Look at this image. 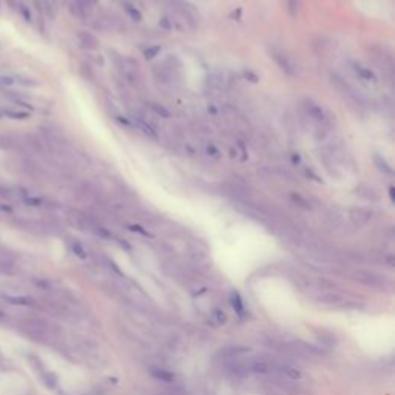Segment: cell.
I'll list each match as a JSON object with an SVG mask.
<instances>
[{
	"label": "cell",
	"instance_id": "9c48e42d",
	"mask_svg": "<svg viewBox=\"0 0 395 395\" xmlns=\"http://www.w3.org/2000/svg\"><path fill=\"white\" fill-rule=\"evenodd\" d=\"M135 123L138 125V128L141 130V131H144L145 135L147 136H150V138H153V139H156L158 138V133H156V130L150 125V123H147L145 120H142V119H136L135 120Z\"/></svg>",
	"mask_w": 395,
	"mask_h": 395
},
{
	"label": "cell",
	"instance_id": "5bb4252c",
	"mask_svg": "<svg viewBox=\"0 0 395 395\" xmlns=\"http://www.w3.org/2000/svg\"><path fill=\"white\" fill-rule=\"evenodd\" d=\"M153 375H155L156 378H161L162 381H167V383H169V381H173V378H175L172 373H167L165 370H158V369L153 370Z\"/></svg>",
	"mask_w": 395,
	"mask_h": 395
},
{
	"label": "cell",
	"instance_id": "8fae6325",
	"mask_svg": "<svg viewBox=\"0 0 395 395\" xmlns=\"http://www.w3.org/2000/svg\"><path fill=\"white\" fill-rule=\"evenodd\" d=\"M71 250H73L79 258H82V259H85V258H87V250H85V247L82 245L80 242H77V241H73V242H71Z\"/></svg>",
	"mask_w": 395,
	"mask_h": 395
},
{
	"label": "cell",
	"instance_id": "6da1fadb",
	"mask_svg": "<svg viewBox=\"0 0 395 395\" xmlns=\"http://www.w3.org/2000/svg\"><path fill=\"white\" fill-rule=\"evenodd\" d=\"M0 298L7 304L16 307H34L37 306L36 297L28 290L16 283H4L0 284Z\"/></svg>",
	"mask_w": 395,
	"mask_h": 395
},
{
	"label": "cell",
	"instance_id": "44dd1931",
	"mask_svg": "<svg viewBox=\"0 0 395 395\" xmlns=\"http://www.w3.org/2000/svg\"><path fill=\"white\" fill-rule=\"evenodd\" d=\"M283 372H284V373H287V375H289L290 378H294V380L300 378V372H297L295 369H290V367H283Z\"/></svg>",
	"mask_w": 395,
	"mask_h": 395
},
{
	"label": "cell",
	"instance_id": "d4e9b609",
	"mask_svg": "<svg viewBox=\"0 0 395 395\" xmlns=\"http://www.w3.org/2000/svg\"><path fill=\"white\" fill-rule=\"evenodd\" d=\"M389 192H390V198H392V201H393V189H392V187H390V190H389Z\"/></svg>",
	"mask_w": 395,
	"mask_h": 395
},
{
	"label": "cell",
	"instance_id": "d6986e66",
	"mask_svg": "<svg viewBox=\"0 0 395 395\" xmlns=\"http://www.w3.org/2000/svg\"><path fill=\"white\" fill-rule=\"evenodd\" d=\"M205 149H207V153H209L212 158H215V159H219V155H221V153H219V150L215 147L213 144H207V147H205Z\"/></svg>",
	"mask_w": 395,
	"mask_h": 395
},
{
	"label": "cell",
	"instance_id": "5b68a950",
	"mask_svg": "<svg viewBox=\"0 0 395 395\" xmlns=\"http://www.w3.org/2000/svg\"><path fill=\"white\" fill-rule=\"evenodd\" d=\"M270 54H272V59L277 62L278 67H280L286 74H290V76H292V74L295 73L292 62H290V59H289L283 51H280V50H272V51H270Z\"/></svg>",
	"mask_w": 395,
	"mask_h": 395
},
{
	"label": "cell",
	"instance_id": "52a82bcc",
	"mask_svg": "<svg viewBox=\"0 0 395 395\" xmlns=\"http://www.w3.org/2000/svg\"><path fill=\"white\" fill-rule=\"evenodd\" d=\"M352 70L355 71V74L361 79V80H366V82H372V84H377V76L373 74V71L370 68H366L363 67L361 64H353L352 65Z\"/></svg>",
	"mask_w": 395,
	"mask_h": 395
},
{
	"label": "cell",
	"instance_id": "2e32d148",
	"mask_svg": "<svg viewBox=\"0 0 395 395\" xmlns=\"http://www.w3.org/2000/svg\"><path fill=\"white\" fill-rule=\"evenodd\" d=\"M290 198H292L300 207H303V209H309V202H307V199H304L300 193H292V195H290Z\"/></svg>",
	"mask_w": 395,
	"mask_h": 395
},
{
	"label": "cell",
	"instance_id": "7402d4cb",
	"mask_svg": "<svg viewBox=\"0 0 395 395\" xmlns=\"http://www.w3.org/2000/svg\"><path fill=\"white\" fill-rule=\"evenodd\" d=\"M159 24H161V25H162V27H164L165 30H170V28H172V25L169 24V19H167V17H164V19L161 20V22H159Z\"/></svg>",
	"mask_w": 395,
	"mask_h": 395
},
{
	"label": "cell",
	"instance_id": "9a60e30c",
	"mask_svg": "<svg viewBox=\"0 0 395 395\" xmlns=\"http://www.w3.org/2000/svg\"><path fill=\"white\" fill-rule=\"evenodd\" d=\"M287 8L292 17H297L298 8H300V0H287Z\"/></svg>",
	"mask_w": 395,
	"mask_h": 395
},
{
	"label": "cell",
	"instance_id": "4fadbf2b",
	"mask_svg": "<svg viewBox=\"0 0 395 395\" xmlns=\"http://www.w3.org/2000/svg\"><path fill=\"white\" fill-rule=\"evenodd\" d=\"M123 8H125L127 14H128L133 20H136V22H139V20L142 19V14H141L139 10H136V7H133V5H130V4H125V5H123Z\"/></svg>",
	"mask_w": 395,
	"mask_h": 395
},
{
	"label": "cell",
	"instance_id": "30bf717a",
	"mask_svg": "<svg viewBox=\"0 0 395 395\" xmlns=\"http://www.w3.org/2000/svg\"><path fill=\"white\" fill-rule=\"evenodd\" d=\"M4 114H7V116L11 117V119H27V117L30 116L28 111L19 110V108H5V110H4Z\"/></svg>",
	"mask_w": 395,
	"mask_h": 395
},
{
	"label": "cell",
	"instance_id": "7c38bea8",
	"mask_svg": "<svg viewBox=\"0 0 395 395\" xmlns=\"http://www.w3.org/2000/svg\"><path fill=\"white\" fill-rule=\"evenodd\" d=\"M152 110H153L158 116H161V117H164V119H169V117H170V111L165 108L164 105H161V103H152Z\"/></svg>",
	"mask_w": 395,
	"mask_h": 395
},
{
	"label": "cell",
	"instance_id": "8992f818",
	"mask_svg": "<svg viewBox=\"0 0 395 395\" xmlns=\"http://www.w3.org/2000/svg\"><path fill=\"white\" fill-rule=\"evenodd\" d=\"M77 39H79V44L82 48H87V50H96L99 47V40L94 34H91L90 31H79L77 33Z\"/></svg>",
	"mask_w": 395,
	"mask_h": 395
},
{
	"label": "cell",
	"instance_id": "ffe728a7",
	"mask_svg": "<svg viewBox=\"0 0 395 395\" xmlns=\"http://www.w3.org/2000/svg\"><path fill=\"white\" fill-rule=\"evenodd\" d=\"M0 84L7 85V87H13V85H16V79L13 76H2L0 77Z\"/></svg>",
	"mask_w": 395,
	"mask_h": 395
},
{
	"label": "cell",
	"instance_id": "e0dca14e",
	"mask_svg": "<svg viewBox=\"0 0 395 395\" xmlns=\"http://www.w3.org/2000/svg\"><path fill=\"white\" fill-rule=\"evenodd\" d=\"M159 51H161V47H159V45H155V47H150V48L145 50L144 56H145V59H153L155 56L159 54Z\"/></svg>",
	"mask_w": 395,
	"mask_h": 395
},
{
	"label": "cell",
	"instance_id": "ba28073f",
	"mask_svg": "<svg viewBox=\"0 0 395 395\" xmlns=\"http://www.w3.org/2000/svg\"><path fill=\"white\" fill-rule=\"evenodd\" d=\"M373 162H375V167L383 173V175H393V170L390 167V164L380 155H373Z\"/></svg>",
	"mask_w": 395,
	"mask_h": 395
},
{
	"label": "cell",
	"instance_id": "ac0fdd59",
	"mask_svg": "<svg viewBox=\"0 0 395 395\" xmlns=\"http://www.w3.org/2000/svg\"><path fill=\"white\" fill-rule=\"evenodd\" d=\"M232 304H233V307L236 306V310H238V314H239V315L242 317V314H244V312H242L244 306H242V303H241V300H239V297H238L236 294H233V295H232Z\"/></svg>",
	"mask_w": 395,
	"mask_h": 395
},
{
	"label": "cell",
	"instance_id": "3957f363",
	"mask_svg": "<svg viewBox=\"0 0 395 395\" xmlns=\"http://www.w3.org/2000/svg\"><path fill=\"white\" fill-rule=\"evenodd\" d=\"M304 114L307 119L310 120H314L317 125H326L327 127V114L326 111L318 105V103H315L314 100H304Z\"/></svg>",
	"mask_w": 395,
	"mask_h": 395
},
{
	"label": "cell",
	"instance_id": "277c9868",
	"mask_svg": "<svg viewBox=\"0 0 395 395\" xmlns=\"http://www.w3.org/2000/svg\"><path fill=\"white\" fill-rule=\"evenodd\" d=\"M17 266V259L8 248L0 247V274H13Z\"/></svg>",
	"mask_w": 395,
	"mask_h": 395
},
{
	"label": "cell",
	"instance_id": "603a6c76",
	"mask_svg": "<svg viewBox=\"0 0 395 395\" xmlns=\"http://www.w3.org/2000/svg\"><path fill=\"white\" fill-rule=\"evenodd\" d=\"M306 175H307V176H312V178H314V181H318V182L321 181V179L318 178V175H315V173L312 172L310 169H307V170H306Z\"/></svg>",
	"mask_w": 395,
	"mask_h": 395
},
{
	"label": "cell",
	"instance_id": "cb8c5ba5",
	"mask_svg": "<svg viewBox=\"0 0 395 395\" xmlns=\"http://www.w3.org/2000/svg\"><path fill=\"white\" fill-rule=\"evenodd\" d=\"M5 320H8V315H7V312H4L2 309H0V323H2V321H5Z\"/></svg>",
	"mask_w": 395,
	"mask_h": 395
},
{
	"label": "cell",
	"instance_id": "7a4b0ae2",
	"mask_svg": "<svg viewBox=\"0 0 395 395\" xmlns=\"http://www.w3.org/2000/svg\"><path fill=\"white\" fill-rule=\"evenodd\" d=\"M17 329L34 341H48L51 337V326L44 320L25 317L17 321Z\"/></svg>",
	"mask_w": 395,
	"mask_h": 395
},
{
	"label": "cell",
	"instance_id": "484cf974",
	"mask_svg": "<svg viewBox=\"0 0 395 395\" xmlns=\"http://www.w3.org/2000/svg\"><path fill=\"white\" fill-rule=\"evenodd\" d=\"M0 360H2V353H0Z\"/></svg>",
	"mask_w": 395,
	"mask_h": 395
}]
</instances>
